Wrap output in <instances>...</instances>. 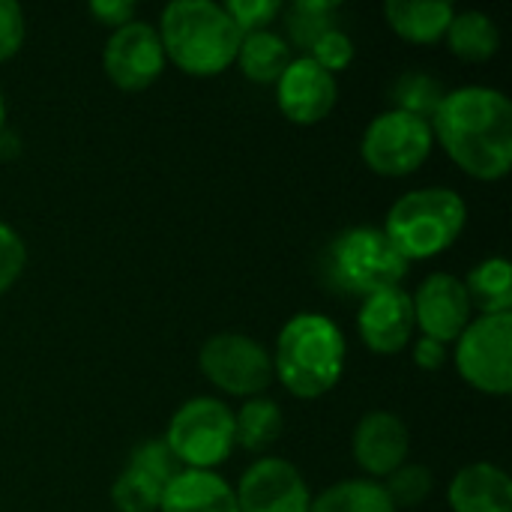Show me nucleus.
<instances>
[{
	"mask_svg": "<svg viewBox=\"0 0 512 512\" xmlns=\"http://www.w3.org/2000/svg\"><path fill=\"white\" fill-rule=\"evenodd\" d=\"M432 132L447 156L477 180H501L512 168V102L498 87L468 84L444 93Z\"/></svg>",
	"mask_w": 512,
	"mask_h": 512,
	"instance_id": "1",
	"label": "nucleus"
},
{
	"mask_svg": "<svg viewBox=\"0 0 512 512\" xmlns=\"http://www.w3.org/2000/svg\"><path fill=\"white\" fill-rule=\"evenodd\" d=\"M159 42L165 60L192 78H213L225 72L240 48V27L216 0H174L162 9Z\"/></svg>",
	"mask_w": 512,
	"mask_h": 512,
	"instance_id": "2",
	"label": "nucleus"
},
{
	"mask_svg": "<svg viewBox=\"0 0 512 512\" xmlns=\"http://www.w3.org/2000/svg\"><path fill=\"white\" fill-rule=\"evenodd\" d=\"M345 336L336 321L318 312L294 315L276 336L273 378L297 399L330 393L345 372Z\"/></svg>",
	"mask_w": 512,
	"mask_h": 512,
	"instance_id": "3",
	"label": "nucleus"
},
{
	"mask_svg": "<svg viewBox=\"0 0 512 512\" xmlns=\"http://www.w3.org/2000/svg\"><path fill=\"white\" fill-rule=\"evenodd\" d=\"M465 222L468 204L459 192L447 186H426L402 195L390 207L381 231L411 264L447 252L465 231Z\"/></svg>",
	"mask_w": 512,
	"mask_h": 512,
	"instance_id": "4",
	"label": "nucleus"
},
{
	"mask_svg": "<svg viewBox=\"0 0 512 512\" xmlns=\"http://www.w3.org/2000/svg\"><path fill=\"white\" fill-rule=\"evenodd\" d=\"M408 261L396 252L381 228H348L330 246L333 282L357 297H369L387 288H402Z\"/></svg>",
	"mask_w": 512,
	"mask_h": 512,
	"instance_id": "5",
	"label": "nucleus"
},
{
	"mask_svg": "<svg viewBox=\"0 0 512 512\" xmlns=\"http://www.w3.org/2000/svg\"><path fill=\"white\" fill-rule=\"evenodd\" d=\"M165 444L186 471H213L237 447L234 411L222 399L195 396L174 411Z\"/></svg>",
	"mask_w": 512,
	"mask_h": 512,
	"instance_id": "6",
	"label": "nucleus"
},
{
	"mask_svg": "<svg viewBox=\"0 0 512 512\" xmlns=\"http://www.w3.org/2000/svg\"><path fill=\"white\" fill-rule=\"evenodd\" d=\"M456 372L486 396L512 390V312L480 315L456 339Z\"/></svg>",
	"mask_w": 512,
	"mask_h": 512,
	"instance_id": "7",
	"label": "nucleus"
},
{
	"mask_svg": "<svg viewBox=\"0 0 512 512\" xmlns=\"http://www.w3.org/2000/svg\"><path fill=\"white\" fill-rule=\"evenodd\" d=\"M432 147L435 132L429 120L387 108L366 126L360 156L381 177H408L429 159Z\"/></svg>",
	"mask_w": 512,
	"mask_h": 512,
	"instance_id": "8",
	"label": "nucleus"
},
{
	"mask_svg": "<svg viewBox=\"0 0 512 512\" xmlns=\"http://www.w3.org/2000/svg\"><path fill=\"white\" fill-rule=\"evenodd\" d=\"M201 375L228 396H261L273 384L270 351L243 333H216L201 345Z\"/></svg>",
	"mask_w": 512,
	"mask_h": 512,
	"instance_id": "9",
	"label": "nucleus"
},
{
	"mask_svg": "<svg viewBox=\"0 0 512 512\" xmlns=\"http://www.w3.org/2000/svg\"><path fill=\"white\" fill-rule=\"evenodd\" d=\"M165 48L159 42V33L147 21H129L117 27L102 51V66L105 75L111 78L114 87L126 93L147 90L159 75L165 72Z\"/></svg>",
	"mask_w": 512,
	"mask_h": 512,
	"instance_id": "10",
	"label": "nucleus"
},
{
	"mask_svg": "<svg viewBox=\"0 0 512 512\" xmlns=\"http://www.w3.org/2000/svg\"><path fill=\"white\" fill-rule=\"evenodd\" d=\"M237 510L240 512H309L312 495L303 474L276 456H264L252 462L237 489Z\"/></svg>",
	"mask_w": 512,
	"mask_h": 512,
	"instance_id": "11",
	"label": "nucleus"
},
{
	"mask_svg": "<svg viewBox=\"0 0 512 512\" xmlns=\"http://www.w3.org/2000/svg\"><path fill=\"white\" fill-rule=\"evenodd\" d=\"M414 303V324L426 339H435L441 345L456 342L462 330L471 324V300L465 291V282L453 273H432L420 282Z\"/></svg>",
	"mask_w": 512,
	"mask_h": 512,
	"instance_id": "12",
	"label": "nucleus"
},
{
	"mask_svg": "<svg viewBox=\"0 0 512 512\" xmlns=\"http://www.w3.org/2000/svg\"><path fill=\"white\" fill-rule=\"evenodd\" d=\"M339 99V81L327 69H321L312 57H294L288 69L276 81L279 111L297 126L321 123Z\"/></svg>",
	"mask_w": 512,
	"mask_h": 512,
	"instance_id": "13",
	"label": "nucleus"
},
{
	"mask_svg": "<svg viewBox=\"0 0 512 512\" xmlns=\"http://www.w3.org/2000/svg\"><path fill=\"white\" fill-rule=\"evenodd\" d=\"M414 303L405 288H387L363 297L357 312V330L369 351L399 354L414 336Z\"/></svg>",
	"mask_w": 512,
	"mask_h": 512,
	"instance_id": "14",
	"label": "nucleus"
},
{
	"mask_svg": "<svg viewBox=\"0 0 512 512\" xmlns=\"http://www.w3.org/2000/svg\"><path fill=\"white\" fill-rule=\"evenodd\" d=\"M411 432L393 411H369L354 429V459L369 477H390L408 462Z\"/></svg>",
	"mask_w": 512,
	"mask_h": 512,
	"instance_id": "15",
	"label": "nucleus"
},
{
	"mask_svg": "<svg viewBox=\"0 0 512 512\" xmlns=\"http://www.w3.org/2000/svg\"><path fill=\"white\" fill-rule=\"evenodd\" d=\"M453 512H512V480L498 465L477 462L462 468L447 492Z\"/></svg>",
	"mask_w": 512,
	"mask_h": 512,
	"instance_id": "16",
	"label": "nucleus"
},
{
	"mask_svg": "<svg viewBox=\"0 0 512 512\" xmlns=\"http://www.w3.org/2000/svg\"><path fill=\"white\" fill-rule=\"evenodd\" d=\"M159 512H240L234 489L213 471H180L165 489Z\"/></svg>",
	"mask_w": 512,
	"mask_h": 512,
	"instance_id": "17",
	"label": "nucleus"
},
{
	"mask_svg": "<svg viewBox=\"0 0 512 512\" xmlns=\"http://www.w3.org/2000/svg\"><path fill=\"white\" fill-rule=\"evenodd\" d=\"M456 9L447 0H387L384 18L393 33L414 45H435L447 36Z\"/></svg>",
	"mask_w": 512,
	"mask_h": 512,
	"instance_id": "18",
	"label": "nucleus"
},
{
	"mask_svg": "<svg viewBox=\"0 0 512 512\" xmlns=\"http://www.w3.org/2000/svg\"><path fill=\"white\" fill-rule=\"evenodd\" d=\"M291 45L288 39H282L273 30H255V33H243L240 48L234 63L240 66V72L255 81V84H276L279 75L288 69L291 63Z\"/></svg>",
	"mask_w": 512,
	"mask_h": 512,
	"instance_id": "19",
	"label": "nucleus"
},
{
	"mask_svg": "<svg viewBox=\"0 0 512 512\" xmlns=\"http://www.w3.org/2000/svg\"><path fill=\"white\" fill-rule=\"evenodd\" d=\"M447 45L459 60L468 63H486L498 54L501 48V33L498 24L492 21V15L480 12V9H465L456 12L450 27H447Z\"/></svg>",
	"mask_w": 512,
	"mask_h": 512,
	"instance_id": "20",
	"label": "nucleus"
},
{
	"mask_svg": "<svg viewBox=\"0 0 512 512\" xmlns=\"http://www.w3.org/2000/svg\"><path fill=\"white\" fill-rule=\"evenodd\" d=\"M465 291H468L471 306H477L483 315H507L512 309L510 261L504 255L480 261L468 273Z\"/></svg>",
	"mask_w": 512,
	"mask_h": 512,
	"instance_id": "21",
	"label": "nucleus"
},
{
	"mask_svg": "<svg viewBox=\"0 0 512 512\" xmlns=\"http://www.w3.org/2000/svg\"><path fill=\"white\" fill-rule=\"evenodd\" d=\"M282 429L285 417L273 399L255 396L234 414V441L249 453H267L282 438Z\"/></svg>",
	"mask_w": 512,
	"mask_h": 512,
	"instance_id": "22",
	"label": "nucleus"
},
{
	"mask_svg": "<svg viewBox=\"0 0 512 512\" xmlns=\"http://www.w3.org/2000/svg\"><path fill=\"white\" fill-rule=\"evenodd\" d=\"M309 512H396L384 486L375 480H342L312 498Z\"/></svg>",
	"mask_w": 512,
	"mask_h": 512,
	"instance_id": "23",
	"label": "nucleus"
},
{
	"mask_svg": "<svg viewBox=\"0 0 512 512\" xmlns=\"http://www.w3.org/2000/svg\"><path fill=\"white\" fill-rule=\"evenodd\" d=\"M285 27H288L291 42L309 51L327 30L339 27V3L336 0H297L285 9Z\"/></svg>",
	"mask_w": 512,
	"mask_h": 512,
	"instance_id": "24",
	"label": "nucleus"
},
{
	"mask_svg": "<svg viewBox=\"0 0 512 512\" xmlns=\"http://www.w3.org/2000/svg\"><path fill=\"white\" fill-rule=\"evenodd\" d=\"M444 93L447 90L441 87L438 78H432L426 72H405L390 87V102H393L396 111H405V114H414V117H423V120L432 123Z\"/></svg>",
	"mask_w": 512,
	"mask_h": 512,
	"instance_id": "25",
	"label": "nucleus"
},
{
	"mask_svg": "<svg viewBox=\"0 0 512 512\" xmlns=\"http://www.w3.org/2000/svg\"><path fill=\"white\" fill-rule=\"evenodd\" d=\"M381 486H384L387 498L393 501V507L399 512L426 504L429 495H432V489H435V477H432V471H429L426 465H408V462H405V465L396 468V471L387 477V483H381Z\"/></svg>",
	"mask_w": 512,
	"mask_h": 512,
	"instance_id": "26",
	"label": "nucleus"
},
{
	"mask_svg": "<svg viewBox=\"0 0 512 512\" xmlns=\"http://www.w3.org/2000/svg\"><path fill=\"white\" fill-rule=\"evenodd\" d=\"M111 501H114L117 512H159L162 486L147 480L144 474L126 468L111 486Z\"/></svg>",
	"mask_w": 512,
	"mask_h": 512,
	"instance_id": "27",
	"label": "nucleus"
},
{
	"mask_svg": "<svg viewBox=\"0 0 512 512\" xmlns=\"http://www.w3.org/2000/svg\"><path fill=\"white\" fill-rule=\"evenodd\" d=\"M126 468H132V471H138V474H144L147 480H153V483H159L162 489L183 471V465L174 459V453L168 450V444H165V438H159V441H144V444H138L135 450H132V456H129V465Z\"/></svg>",
	"mask_w": 512,
	"mask_h": 512,
	"instance_id": "28",
	"label": "nucleus"
},
{
	"mask_svg": "<svg viewBox=\"0 0 512 512\" xmlns=\"http://www.w3.org/2000/svg\"><path fill=\"white\" fill-rule=\"evenodd\" d=\"M306 57H312L330 75H336V72L351 66V60H354V39L342 27H333L306 51Z\"/></svg>",
	"mask_w": 512,
	"mask_h": 512,
	"instance_id": "29",
	"label": "nucleus"
},
{
	"mask_svg": "<svg viewBox=\"0 0 512 512\" xmlns=\"http://www.w3.org/2000/svg\"><path fill=\"white\" fill-rule=\"evenodd\" d=\"M231 21L240 27V33H255V30H270L273 18L282 12L279 0H228L222 3Z\"/></svg>",
	"mask_w": 512,
	"mask_h": 512,
	"instance_id": "30",
	"label": "nucleus"
},
{
	"mask_svg": "<svg viewBox=\"0 0 512 512\" xmlns=\"http://www.w3.org/2000/svg\"><path fill=\"white\" fill-rule=\"evenodd\" d=\"M24 264H27V246L21 234L9 228L6 222H0V294L18 282V276L24 273Z\"/></svg>",
	"mask_w": 512,
	"mask_h": 512,
	"instance_id": "31",
	"label": "nucleus"
},
{
	"mask_svg": "<svg viewBox=\"0 0 512 512\" xmlns=\"http://www.w3.org/2000/svg\"><path fill=\"white\" fill-rule=\"evenodd\" d=\"M24 33H27V24H24L21 6L15 0H0V63L18 54Z\"/></svg>",
	"mask_w": 512,
	"mask_h": 512,
	"instance_id": "32",
	"label": "nucleus"
},
{
	"mask_svg": "<svg viewBox=\"0 0 512 512\" xmlns=\"http://www.w3.org/2000/svg\"><path fill=\"white\" fill-rule=\"evenodd\" d=\"M90 15L105 24V27H123L129 21H135V3L132 0H93L90 3Z\"/></svg>",
	"mask_w": 512,
	"mask_h": 512,
	"instance_id": "33",
	"label": "nucleus"
},
{
	"mask_svg": "<svg viewBox=\"0 0 512 512\" xmlns=\"http://www.w3.org/2000/svg\"><path fill=\"white\" fill-rule=\"evenodd\" d=\"M414 363H417V369L438 372V369L447 363V345H441V342H435V339L420 336V339H417V345H414Z\"/></svg>",
	"mask_w": 512,
	"mask_h": 512,
	"instance_id": "34",
	"label": "nucleus"
},
{
	"mask_svg": "<svg viewBox=\"0 0 512 512\" xmlns=\"http://www.w3.org/2000/svg\"><path fill=\"white\" fill-rule=\"evenodd\" d=\"M21 153V138L12 129L0 132V159H15Z\"/></svg>",
	"mask_w": 512,
	"mask_h": 512,
	"instance_id": "35",
	"label": "nucleus"
},
{
	"mask_svg": "<svg viewBox=\"0 0 512 512\" xmlns=\"http://www.w3.org/2000/svg\"><path fill=\"white\" fill-rule=\"evenodd\" d=\"M6 129V99H3V90H0V132Z\"/></svg>",
	"mask_w": 512,
	"mask_h": 512,
	"instance_id": "36",
	"label": "nucleus"
}]
</instances>
